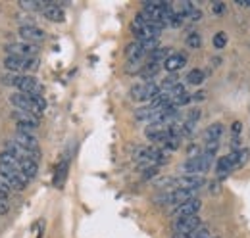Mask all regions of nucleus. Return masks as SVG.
<instances>
[{"label": "nucleus", "mask_w": 250, "mask_h": 238, "mask_svg": "<svg viewBox=\"0 0 250 238\" xmlns=\"http://www.w3.org/2000/svg\"><path fill=\"white\" fill-rule=\"evenodd\" d=\"M10 104L16 108V110H21V112H27L33 116H42L44 110H46V102L42 96L39 94H25V92H12L10 94Z\"/></svg>", "instance_id": "obj_1"}, {"label": "nucleus", "mask_w": 250, "mask_h": 238, "mask_svg": "<svg viewBox=\"0 0 250 238\" xmlns=\"http://www.w3.org/2000/svg\"><path fill=\"white\" fill-rule=\"evenodd\" d=\"M4 83L6 85H12L16 92H25V94H39V96H42V85L33 77V75H18V73H14V75H8V77H4Z\"/></svg>", "instance_id": "obj_2"}, {"label": "nucleus", "mask_w": 250, "mask_h": 238, "mask_svg": "<svg viewBox=\"0 0 250 238\" xmlns=\"http://www.w3.org/2000/svg\"><path fill=\"white\" fill-rule=\"evenodd\" d=\"M0 161H4V163H10V165H14V167H18L25 177L29 178H35L37 177V173H39V161H33V159H23V158H18V156H14V154H10V152H2L0 154Z\"/></svg>", "instance_id": "obj_3"}, {"label": "nucleus", "mask_w": 250, "mask_h": 238, "mask_svg": "<svg viewBox=\"0 0 250 238\" xmlns=\"http://www.w3.org/2000/svg\"><path fill=\"white\" fill-rule=\"evenodd\" d=\"M0 177L8 182V186L12 190H23L29 182V178L25 177L18 167H14L10 163H4V161H0Z\"/></svg>", "instance_id": "obj_4"}, {"label": "nucleus", "mask_w": 250, "mask_h": 238, "mask_svg": "<svg viewBox=\"0 0 250 238\" xmlns=\"http://www.w3.org/2000/svg\"><path fill=\"white\" fill-rule=\"evenodd\" d=\"M212 161H214V158H210L206 154H200L198 158H188L187 161L181 165V171L185 175H204L212 167Z\"/></svg>", "instance_id": "obj_5"}, {"label": "nucleus", "mask_w": 250, "mask_h": 238, "mask_svg": "<svg viewBox=\"0 0 250 238\" xmlns=\"http://www.w3.org/2000/svg\"><path fill=\"white\" fill-rule=\"evenodd\" d=\"M4 67L18 73V75H25L27 71H35L39 67V60L37 58H16V56H6L4 58Z\"/></svg>", "instance_id": "obj_6"}, {"label": "nucleus", "mask_w": 250, "mask_h": 238, "mask_svg": "<svg viewBox=\"0 0 250 238\" xmlns=\"http://www.w3.org/2000/svg\"><path fill=\"white\" fill-rule=\"evenodd\" d=\"M160 92V85L150 81V83H139L135 87H131V98L133 100H139V102H152Z\"/></svg>", "instance_id": "obj_7"}, {"label": "nucleus", "mask_w": 250, "mask_h": 238, "mask_svg": "<svg viewBox=\"0 0 250 238\" xmlns=\"http://www.w3.org/2000/svg\"><path fill=\"white\" fill-rule=\"evenodd\" d=\"M8 56H16V58H35L39 52L37 44H29V42H8L4 46Z\"/></svg>", "instance_id": "obj_8"}, {"label": "nucleus", "mask_w": 250, "mask_h": 238, "mask_svg": "<svg viewBox=\"0 0 250 238\" xmlns=\"http://www.w3.org/2000/svg\"><path fill=\"white\" fill-rule=\"evenodd\" d=\"M12 118L16 119L20 133H31L33 135V131L39 129V118L33 116V114L21 112V110H14V112H12Z\"/></svg>", "instance_id": "obj_9"}, {"label": "nucleus", "mask_w": 250, "mask_h": 238, "mask_svg": "<svg viewBox=\"0 0 250 238\" xmlns=\"http://www.w3.org/2000/svg\"><path fill=\"white\" fill-rule=\"evenodd\" d=\"M204 184H206V178L202 175H181V177H173L171 180L173 188H183V190H192V192H196Z\"/></svg>", "instance_id": "obj_10"}, {"label": "nucleus", "mask_w": 250, "mask_h": 238, "mask_svg": "<svg viewBox=\"0 0 250 238\" xmlns=\"http://www.w3.org/2000/svg\"><path fill=\"white\" fill-rule=\"evenodd\" d=\"M198 227H202V219L198 215L173 219V235H185V233H190V231H196Z\"/></svg>", "instance_id": "obj_11"}, {"label": "nucleus", "mask_w": 250, "mask_h": 238, "mask_svg": "<svg viewBox=\"0 0 250 238\" xmlns=\"http://www.w3.org/2000/svg\"><path fill=\"white\" fill-rule=\"evenodd\" d=\"M18 35H20V39L23 42H29V44H39V42H42L46 39V33L41 27H37V25H20Z\"/></svg>", "instance_id": "obj_12"}, {"label": "nucleus", "mask_w": 250, "mask_h": 238, "mask_svg": "<svg viewBox=\"0 0 250 238\" xmlns=\"http://www.w3.org/2000/svg\"><path fill=\"white\" fill-rule=\"evenodd\" d=\"M200 208H202V202L198 198H192L188 202H183V204L171 208V217L179 219V217H188V215H198Z\"/></svg>", "instance_id": "obj_13"}, {"label": "nucleus", "mask_w": 250, "mask_h": 238, "mask_svg": "<svg viewBox=\"0 0 250 238\" xmlns=\"http://www.w3.org/2000/svg\"><path fill=\"white\" fill-rule=\"evenodd\" d=\"M12 142H16L18 146H21V148L25 150L39 152V140H37V137L31 135V133H20V131H16V135L12 137Z\"/></svg>", "instance_id": "obj_14"}, {"label": "nucleus", "mask_w": 250, "mask_h": 238, "mask_svg": "<svg viewBox=\"0 0 250 238\" xmlns=\"http://www.w3.org/2000/svg\"><path fill=\"white\" fill-rule=\"evenodd\" d=\"M42 16L48 20V21H54V23H62L65 20V14H63V8L58 6L54 0H46V6L42 10Z\"/></svg>", "instance_id": "obj_15"}, {"label": "nucleus", "mask_w": 250, "mask_h": 238, "mask_svg": "<svg viewBox=\"0 0 250 238\" xmlns=\"http://www.w3.org/2000/svg\"><path fill=\"white\" fill-rule=\"evenodd\" d=\"M185 63H187V56L181 54V52H175V54H171L169 58L164 61V69L169 71V73H175L181 67H185Z\"/></svg>", "instance_id": "obj_16"}, {"label": "nucleus", "mask_w": 250, "mask_h": 238, "mask_svg": "<svg viewBox=\"0 0 250 238\" xmlns=\"http://www.w3.org/2000/svg\"><path fill=\"white\" fill-rule=\"evenodd\" d=\"M125 54H127V60H129V63H139L141 60L145 58L146 54H145V50L141 48V44L135 40V42H131V44H127V50H125Z\"/></svg>", "instance_id": "obj_17"}, {"label": "nucleus", "mask_w": 250, "mask_h": 238, "mask_svg": "<svg viewBox=\"0 0 250 238\" xmlns=\"http://www.w3.org/2000/svg\"><path fill=\"white\" fill-rule=\"evenodd\" d=\"M225 133V127L221 123H212L206 131H204V142H212V140H221Z\"/></svg>", "instance_id": "obj_18"}, {"label": "nucleus", "mask_w": 250, "mask_h": 238, "mask_svg": "<svg viewBox=\"0 0 250 238\" xmlns=\"http://www.w3.org/2000/svg\"><path fill=\"white\" fill-rule=\"evenodd\" d=\"M171 56V50H169V46H158L154 52H150L148 54V60L146 61H150V63H162L164 65V61Z\"/></svg>", "instance_id": "obj_19"}, {"label": "nucleus", "mask_w": 250, "mask_h": 238, "mask_svg": "<svg viewBox=\"0 0 250 238\" xmlns=\"http://www.w3.org/2000/svg\"><path fill=\"white\" fill-rule=\"evenodd\" d=\"M233 169L235 167H233V163L229 161L227 156H221L218 159V163H216V175H218V178H225Z\"/></svg>", "instance_id": "obj_20"}, {"label": "nucleus", "mask_w": 250, "mask_h": 238, "mask_svg": "<svg viewBox=\"0 0 250 238\" xmlns=\"http://www.w3.org/2000/svg\"><path fill=\"white\" fill-rule=\"evenodd\" d=\"M67 167H69V159L63 158L62 161L58 163V167H56V175H54V186H56V188H62L63 180H65V177H67Z\"/></svg>", "instance_id": "obj_21"}, {"label": "nucleus", "mask_w": 250, "mask_h": 238, "mask_svg": "<svg viewBox=\"0 0 250 238\" xmlns=\"http://www.w3.org/2000/svg\"><path fill=\"white\" fill-rule=\"evenodd\" d=\"M173 238H212V233L208 227H198L196 231H190V233H185V235H173Z\"/></svg>", "instance_id": "obj_22"}, {"label": "nucleus", "mask_w": 250, "mask_h": 238, "mask_svg": "<svg viewBox=\"0 0 250 238\" xmlns=\"http://www.w3.org/2000/svg\"><path fill=\"white\" fill-rule=\"evenodd\" d=\"M235 152V169H241V167H245L247 165V161H249V156L250 152L249 148H239V150H233Z\"/></svg>", "instance_id": "obj_23"}, {"label": "nucleus", "mask_w": 250, "mask_h": 238, "mask_svg": "<svg viewBox=\"0 0 250 238\" xmlns=\"http://www.w3.org/2000/svg\"><path fill=\"white\" fill-rule=\"evenodd\" d=\"M20 6L23 10H31V12H42L46 6V0H21Z\"/></svg>", "instance_id": "obj_24"}, {"label": "nucleus", "mask_w": 250, "mask_h": 238, "mask_svg": "<svg viewBox=\"0 0 250 238\" xmlns=\"http://www.w3.org/2000/svg\"><path fill=\"white\" fill-rule=\"evenodd\" d=\"M185 79H187L188 85H202V83H204V79H206V75H204V71H202V69H190Z\"/></svg>", "instance_id": "obj_25"}, {"label": "nucleus", "mask_w": 250, "mask_h": 238, "mask_svg": "<svg viewBox=\"0 0 250 238\" xmlns=\"http://www.w3.org/2000/svg\"><path fill=\"white\" fill-rule=\"evenodd\" d=\"M185 42H187V46L190 50H196V48H200V44H202V37H200L198 31H190L187 35V39H185Z\"/></svg>", "instance_id": "obj_26"}, {"label": "nucleus", "mask_w": 250, "mask_h": 238, "mask_svg": "<svg viewBox=\"0 0 250 238\" xmlns=\"http://www.w3.org/2000/svg\"><path fill=\"white\" fill-rule=\"evenodd\" d=\"M214 48H218V50H221V48H225L227 46V35L223 33V31H219V33H216L214 35Z\"/></svg>", "instance_id": "obj_27"}, {"label": "nucleus", "mask_w": 250, "mask_h": 238, "mask_svg": "<svg viewBox=\"0 0 250 238\" xmlns=\"http://www.w3.org/2000/svg\"><path fill=\"white\" fill-rule=\"evenodd\" d=\"M10 190H12V188H10V186H8V182H6V180H4V178L0 177V196H2V198H6V200H8V196H10Z\"/></svg>", "instance_id": "obj_28"}, {"label": "nucleus", "mask_w": 250, "mask_h": 238, "mask_svg": "<svg viewBox=\"0 0 250 238\" xmlns=\"http://www.w3.org/2000/svg\"><path fill=\"white\" fill-rule=\"evenodd\" d=\"M187 18L190 20V21H200V20H202V12H200V10L194 6V8H192V12L188 14Z\"/></svg>", "instance_id": "obj_29"}, {"label": "nucleus", "mask_w": 250, "mask_h": 238, "mask_svg": "<svg viewBox=\"0 0 250 238\" xmlns=\"http://www.w3.org/2000/svg\"><path fill=\"white\" fill-rule=\"evenodd\" d=\"M200 119V110L198 108H192L190 112L187 114V121H192V123H196Z\"/></svg>", "instance_id": "obj_30"}, {"label": "nucleus", "mask_w": 250, "mask_h": 238, "mask_svg": "<svg viewBox=\"0 0 250 238\" xmlns=\"http://www.w3.org/2000/svg\"><path fill=\"white\" fill-rule=\"evenodd\" d=\"M212 12H214L216 16L223 14V12H225V4H223V2H214V4H212Z\"/></svg>", "instance_id": "obj_31"}, {"label": "nucleus", "mask_w": 250, "mask_h": 238, "mask_svg": "<svg viewBox=\"0 0 250 238\" xmlns=\"http://www.w3.org/2000/svg\"><path fill=\"white\" fill-rule=\"evenodd\" d=\"M6 211H8V200L0 196V215H4Z\"/></svg>", "instance_id": "obj_32"}, {"label": "nucleus", "mask_w": 250, "mask_h": 238, "mask_svg": "<svg viewBox=\"0 0 250 238\" xmlns=\"http://www.w3.org/2000/svg\"><path fill=\"white\" fill-rule=\"evenodd\" d=\"M231 131H233L235 137H239V133H241V121H235L233 127H231Z\"/></svg>", "instance_id": "obj_33"}, {"label": "nucleus", "mask_w": 250, "mask_h": 238, "mask_svg": "<svg viewBox=\"0 0 250 238\" xmlns=\"http://www.w3.org/2000/svg\"><path fill=\"white\" fill-rule=\"evenodd\" d=\"M206 98V92L204 90H198L196 94H192V100H204Z\"/></svg>", "instance_id": "obj_34"}, {"label": "nucleus", "mask_w": 250, "mask_h": 238, "mask_svg": "<svg viewBox=\"0 0 250 238\" xmlns=\"http://www.w3.org/2000/svg\"><path fill=\"white\" fill-rule=\"evenodd\" d=\"M239 6H250V0H235Z\"/></svg>", "instance_id": "obj_35"}, {"label": "nucleus", "mask_w": 250, "mask_h": 238, "mask_svg": "<svg viewBox=\"0 0 250 238\" xmlns=\"http://www.w3.org/2000/svg\"><path fill=\"white\" fill-rule=\"evenodd\" d=\"M212 238H214V237H212Z\"/></svg>", "instance_id": "obj_36"}]
</instances>
